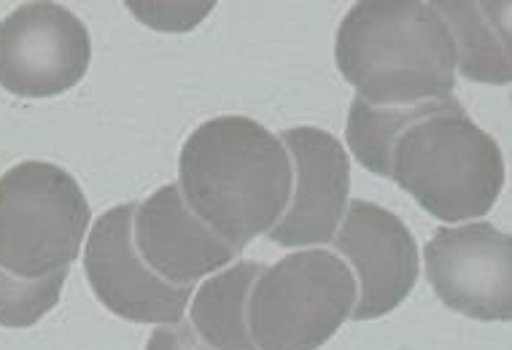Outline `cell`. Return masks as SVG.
Instances as JSON below:
<instances>
[{"label": "cell", "instance_id": "4fadbf2b", "mask_svg": "<svg viewBox=\"0 0 512 350\" xmlns=\"http://www.w3.org/2000/svg\"><path fill=\"white\" fill-rule=\"evenodd\" d=\"M262 264L238 262L208 278L189 307L192 329L211 350H256L248 332V297Z\"/></svg>", "mask_w": 512, "mask_h": 350}, {"label": "cell", "instance_id": "7c38bea8", "mask_svg": "<svg viewBox=\"0 0 512 350\" xmlns=\"http://www.w3.org/2000/svg\"><path fill=\"white\" fill-rule=\"evenodd\" d=\"M453 38L456 68L477 84H510V3H432Z\"/></svg>", "mask_w": 512, "mask_h": 350}, {"label": "cell", "instance_id": "9c48e42d", "mask_svg": "<svg viewBox=\"0 0 512 350\" xmlns=\"http://www.w3.org/2000/svg\"><path fill=\"white\" fill-rule=\"evenodd\" d=\"M356 275L354 321H375L397 310L418 280V248L410 229L391 210L375 202L354 200L332 237Z\"/></svg>", "mask_w": 512, "mask_h": 350}, {"label": "cell", "instance_id": "5b68a950", "mask_svg": "<svg viewBox=\"0 0 512 350\" xmlns=\"http://www.w3.org/2000/svg\"><path fill=\"white\" fill-rule=\"evenodd\" d=\"M89 224L87 197L68 170L22 162L0 178V267L25 280L71 270Z\"/></svg>", "mask_w": 512, "mask_h": 350}, {"label": "cell", "instance_id": "e0dca14e", "mask_svg": "<svg viewBox=\"0 0 512 350\" xmlns=\"http://www.w3.org/2000/svg\"><path fill=\"white\" fill-rule=\"evenodd\" d=\"M146 350H211V348L197 337L192 324H184V321H181V324L154 329L149 342H146Z\"/></svg>", "mask_w": 512, "mask_h": 350}, {"label": "cell", "instance_id": "277c9868", "mask_svg": "<svg viewBox=\"0 0 512 350\" xmlns=\"http://www.w3.org/2000/svg\"><path fill=\"white\" fill-rule=\"evenodd\" d=\"M356 305V280L340 256L310 248L265 267L248 297L256 350H318Z\"/></svg>", "mask_w": 512, "mask_h": 350}, {"label": "cell", "instance_id": "8992f818", "mask_svg": "<svg viewBox=\"0 0 512 350\" xmlns=\"http://www.w3.org/2000/svg\"><path fill=\"white\" fill-rule=\"evenodd\" d=\"M84 22L57 3H25L0 22V87L17 97H57L89 70Z\"/></svg>", "mask_w": 512, "mask_h": 350}, {"label": "cell", "instance_id": "ba28073f", "mask_svg": "<svg viewBox=\"0 0 512 350\" xmlns=\"http://www.w3.org/2000/svg\"><path fill=\"white\" fill-rule=\"evenodd\" d=\"M426 280L453 313L510 321L512 240L486 221L440 227L424 248Z\"/></svg>", "mask_w": 512, "mask_h": 350}, {"label": "cell", "instance_id": "8fae6325", "mask_svg": "<svg viewBox=\"0 0 512 350\" xmlns=\"http://www.w3.org/2000/svg\"><path fill=\"white\" fill-rule=\"evenodd\" d=\"M133 240L154 275L173 286H192L235 262V251L186 205L178 184H168L135 208Z\"/></svg>", "mask_w": 512, "mask_h": 350}, {"label": "cell", "instance_id": "7a4b0ae2", "mask_svg": "<svg viewBox=\"0 0 512 350\" xmlns=\"http://www.w3.org/2000/svg\"><path fill=\"white\" fill-rule=\"evenodd\" d=\"M335 60L359 100L378 108L448 100L456 89L453 38L432 3H356L337 30Z\"/></svg>", "mask_w": 512, "mask_h": 350}, {"label": "cell", "instance_id": "30bf717a", "mask_svg": "<svg viewBox=\"0 0 512 350\" xmlns=\"http://www.w3.org/2000/svg\"><path fill=\"white\" fill-rule=\"evenodd\" d=\"M281 143L294 165V192L267 237L283 248L332 243L351 192V162L343 143L318 127L286 130Z\"/></svg>", "mask_w": 512, "mask_h": 350}, {"label": "cell", "instance_id": "5bb4252c", "mask_svg": "<svg viewBox=\"0 0 512 350\" xmlns=\"http://www.w3.org/2000/svg\"><path fill=\"white\" fill-rule=\"evenodd\" d=\"M434 103H418V105H402V108H378V105L364 103L356 97L351 103V114H348V149L356 157V162L375 175L389 178L391 170V149L402 132L421 116L432 114Z\"/></svg>", "mask_w": 512, "mask_h": 350}, {"label": "cell", "instance_id": "9a60e30c", "mask_svg": "<svg viewBox=\"0 0 512 350\" xmlns=\"http://www.w3.org/2000/svg\"><path fill=\"white\" fill-rule=\"evenodd\" d=\"M71 270L54 272L49 278L25 280L0 267V326L27 329L38 324L57 302L62 283Z\"/></svg>", "mask_w": 512, "mask_h": 350}, {"label": "cell", "instance_id": "3957f363", "mask_svg": "<svg viewBox=\"0 0 512 350\" xmlns=\"http://www.w3.org/2000/svg\"><path fill=\"white\" fill-rule=\"evenodd\" d=\"M389 178L434 219L469 221L486 216L502 194L504 159L496 140L448 97L399 135Z\"/></svg>", "mask_w": 512, "mask_h": 350}, {"label": "cell", "instance_id": "6da1fadb", "mask_svg": "<svg viewBox=\"0 0 512 350\" xmlns=\"http://www.w3.org/2000/svg\"><path fill=\"white\" fill-rule=\"evenodd\" d=\"M292 181V159L281 138L248 116L200 124L178 159L186 205L235 254L278 224Z\"/></svg>", "mask_w": 512, "mask_h": 350}, {"label": "cell", "instance_id": "2e32d148", "mask_svg": "<svg viewBox=\"0 0 512 350\" xmlns=\"http://www.w3.org/2000/svg\"><path fill=\"white\" fill-rule=\"evenodd\" d=\"M135 17L154 30L184 33L211 11L213 3H127Z\"/></svg>", "mask_w": 512, "mask_h": 350}, {"label": "cell", "instance_id": "52a82bcc", "mask_svg": "<svg viewBox=\"0 0 512 350\" xmlns=\"http://www.w3.org/2000/svg\"><path fill=\"white\" fill-rule=\"evenodd\" d=\"M135 202L106 210L89 232L84 272L95 297L133 324L173 326L184 321L192 286H173L143 264L133 240Z\"/></svg>", "mask_w": 512, "mask_h": 350}]
</instances>
